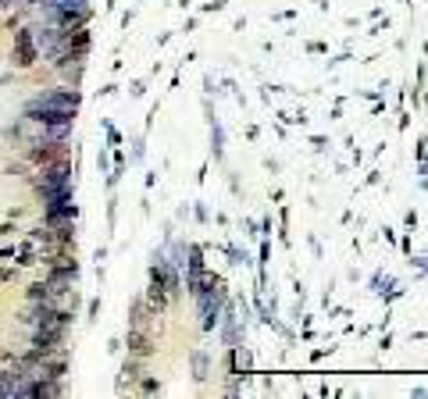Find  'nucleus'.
I'll use <instances>...</instances> for the list:
<instances>
[{
  "mask_svg": "<svg viewBox=\"0 0 428 399\" xmlns=\"http://www.w3.org/2000/svg\"><path fill=\"white\" fill-rule=\"evenodd\" d=\"M32 189L39 193V200L57 196V193H72V157L39 164L36 167V178H32Z\"/></svg>",
  "mask_w": 428,
  "mask_h": 399,
  "instance_id": "obj_1",
  "label": "nucleus"
},
{
  "mask_svg": "<svg viewBox=\"0 0 428 399\" xmlns=\"http://www.w3.org/2000/svg\"><path fill=\"white\" fill-rule=\"evenodd\" d=\"M193 360H197V378H207V360H204V353H197Z\"/></svg>",
  "mask_w": 428,
  "mask_h": 399,
  "instance_id": "obj_6",
  "label": "nucleus"
},
{
  "mask_svg": "<svg viewBox=\"0 0 428 399\" xmlns=\"http://www.w3.org/2000/svg\"><path fill=\"white\" fill-rule=\"evenodd\" d=\"M400 249H403V254H411V249H414V243H411V236H403V239H400Z\"/></svg>",
  "mask_w": 428,
  "mask_h": 399,
  "instance_id": "obj_11",
  "label": "nucleus"
},
{
  "mask_svg": "<svg viewBox=\"0 0 428 399\" xmlns=\"http://www.w3.org/2000/svg\"><path fill=\"white\" fill-rule=\"evenodd\" d=\"M225 4H228V0H214V4H207V11H222Z\"/></svg>",
  "mask_w": 428,
  "mask_h": 399,
  "instance_id": "obj_12",
  "label": "nucleus"
},
{
  "mask_svg": "<svg viewBox=\"0 0 428 399\" xmlns=\"http://www.w3.org/2000/svg\"><path fill=\"white\" fill-rule=\"evenodd\" d=\"M329 47L325 43H318V39H314V43H307V54H325Z\"/></svg>",
  "mask_w": 428,
  "mask_h": 399,
  "instance_id": "obj_10",
  "label": "nucleus"
},
{
  "mask_svg": "<svg viewBox=\"0 0 428 399\" xmlns=\"http://www.w3.org/2000/svg\"><path fill=\"white\" fill-rule=\"evenodd\" d=\"M26 111H79V86L43 90L26 100Z\"/></svg>",
  "mask_w": 428,
  "mask_h": 399,
  "instance_id": "obj_2",
  "label": "nucleus"
},
{
  "mask_svg": "<svg viewBox=\"0 0 428 399\" xmlns=\"http://www.w3.org/2000/svg\"><path fill=\"white\" fill-rule=\"evenodd\" d=\"M125 346H128V356H139V360H146V356L154 353L150 328H133V331H128V339H125Z\"/></svg>",
  "mask_w": 428,
  "mask_h": 399,
  "instance_id": "obj_4",
  "label": "nucleus"
},
{
  "mask_svg": "<svg viewBox=\"0 0 428 399\" xmlns=\"http://www.w3.org/2000/svg\"><path fill=\"white\" fill-rule=\"evenodd\" d=\"M403 221H407V228H418V211H407Z\"/></svg>",
  "mask_w": 428,
  "mask_h": 399,
  "instance_id": "obj_9",
  "label": "nucleus"
},
{
  "mask_svg": "<svg viewBox=\"0 0 428 399\" xmlns=\"http://www.w3.org/2000/svg\"><path fill=\"white\" fill-rule=\"evenodd\" d=\"M43 225L57 228V225H75V200L72 193H57L43 200Z\"/></svg>",
  "mask_w": 428,
  "mask_h": 399,
  "instance_id": "obj_3",
  "label": "nucleus"
},
{
  "mask_svg": "<svg viewBox=\"0 0 428 399\" xmlns=\"http://www.w3.org/2000/svg\"><path fill=\"white\" fill-rule=\"evenodd\" d=\"M211 121H214V118H211ZM211 143H214V157L222 161V143H225V136H222V125H218V121H214V129H211Z\"/></svg>",
  "mask_w": 428,
  "mask_h": 399,
  "instance_id": "obj_5",
  "label": "nucleus"
},
{
  "mask_svg": "<svg viewBox=\"0 0 428 399\" xmlns=\"http://www.w3.org/2000/svg\"><path fill=\"white\" fill-rule=\"evenodd\" d=\"M139 389H143V392H157V389H161V385H157V382H154V378H143V385H139Z\"/></svg>",
  "mask_w": 428,
  "mask_h": 399,
  "instance_id": "obj_8",
  "label": "nucleus"
},
{
  "mask_svg": "<svg viewBox=\"0 0 428 399\" xmlns=\"http://www.w3.org/2000/svg\"><path fill=\"white\" fill-rule=\"evenodd\" d=\"M414 154H418V161H428V143L425 139H418V150Z\"/></svg>",
  "mask_w": 428,
  "mask_h": 399,
  "instance_id": "obj_7",
  "label": "nucleus"
}]
</instances>
